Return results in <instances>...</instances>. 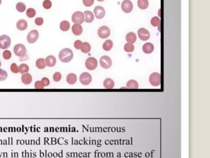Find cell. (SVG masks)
<instances>
[{"instance_id":"18","label":"cell","mask_w":210,"mask_h":158,"mask_svg":"<svg viewBox=\"0 0 210 158\" xmlns=\"http://www.w3.org/2000/svg\"><path fill=\"white\" fill-rule=\"evenodd\" d=\"M21 80L22 83L25 85H29L32 81V76L29 73H25L23 74L21 77Z\"/></svg>"},{"instance_id":"7","label":"cell","mask_w":210,"mask_h":158,"mask_svg":"<svg viewBox=\"0 0 210 158\" xmlns=\"http://www.w3.org/2000/svg\"><path fill=\"white\" fill-rule=\"evenodd\" d=\"M100 64L102 68L107 69L112 66V61L109 56H104L100 59Z\"/></svg>"},{"instance_id":"31","label":"cell","mask_w":210,"mask_h":158,"mask_svg":"<svg viewBox=\"0 0 210 158\" xmlns=\"http://www.w3.org/2000/svg\"><path fill=\"white\" fill-rule=\"evenodd\" d=\"M124 50L126 52H128V53H131V52H133L135 50V46L131 44V43H127L125 45V46H124Z\"/></svg>"},{"instance_id":"44","label":"cell","mask_w":210,"mask_h":158,"mask_svg":"<svg viewBox=\"0 0 210 158\" xmlns=\"http://www.w3.org/2000/svg\"><path fill=\"white\" fill-rule=\"evenodd\" d=\"M98 1H100V2H102V1H104V0H97Z\"/></svg>"},{"instance_id":"30","label":"cell","mask_w":210,"mask_h":158,"mask_svg":"<svg viewBox=\"0 0 210 158\" xmlns=\"http://www.w3.org/2000/svg\"><path fill=\"white\" fill-rule=\"evenodd\" d=\"M16 9L20 12H23L26 9V6L24 2H19L16 5Z\"/></svg>"},{"instance_id":"13","label":"cell","mask_w":210,"mask_h":158,"mask_svg":"<svg viewBox=\"0 0 210 158\" xmlns=\"http://www.w3.org/2000/svg\"><path fill=\"white\" fill-rule=\"evenodd\" d=\"M94 15L96 17V18L99 19H102L105 15V11L104 8L100 6H96L94 8Z\"/></svg>"},{"instance_id":"40","label":"cell","mask_w":210,"mask_h":158,"mask_svg":"<svg viewBox=\"0 0 210 158\" xmlns=\"http://www.w3.org/2000/svg\"><path fill=\"white\" fill-rule=\"evenodd\" d=\"M94 2V0H83V4L86 7L91 6Z\"/></svg>"},{"instance_id":"36","label":"cell","mask_w":210,"mask_h":158,"mask_svg":"<svg viewBox=\"0 0 210 158\" xmlns=\"http://www.w3.org/2000/svg\"><path fill=\"white\" fill-rule=\"evenodd\" d=\"M43 6L44 8L46 9H49L52 6V2L50 0H45L43 2Z\"/></svg>"},{"instance_id":"10","label":"cell","mask_w":210,"mask_h":158,"mask_svg":"<svg viewBox=\"0 0 210 158\" xmlns=\"http://www.w3.org/2000/svg\"><path fill=\"white\" fill-rule=\"evenodd\" d=\"M79 81L83 85H88L92 81V77L88 72H83L79 76Z\"/></svg>"},{"instance_id":"25","label":"cell","mask_w":210,"mask_h":158,"mask_svg":"<svg viewBox=\"0 0 210 158\" xmlns=\"http://www.w3.org/2000/svg\"><path fill=\"white\" fill-rule=\"evenodd\" d=\"M36 66L39 69H43L46 68V65L45 63V59L43 58H40L36 61Z\"/></svg>"},{"instance_id":"24","label":"cell","mask_w":210,"mask_h":158,"mask_svg":"<svg viewBox=\"0 0 210 158\" xmlns=\"http://www.w3.org/2000/svg\"><path fill=\"white\" fill-rule=\"evenodd\" d=\"M103 49L106 51H109L110 50H112V47H113V42L111 40H107L103 44Z\"/></svg>"},{"instance_id":"41","label":"cell","mask_w":210,"mask_h":158,"mask_svg":"<svg viewBox=\"0 0 210 158\" xmlns=\"http://www.w3.org/2000/svg\"><path fill=\"white\" fill-rule=\"evenodd\" d=\"M82 42L80 41V40H76L75 42L74 43V47L77 49V50H79L81 47V45H82Z\"/></svg>"},{"instance_id":"42","label":"cell","mask_w":210,"mask_h":158,"mask_svg":"<svg viewBox=\"0 0 210 158\" xmlns=\"http://www.w3.org/2000/svg\"><path fill=\"white\" fill-rule=\"evenodd\" d=\"M35 24L37 25H43V22H44V20H43V19L42 17H37L36 18V19L35 20Z\"/></svg>"},{"instance_id":"12","label":"cell","mask_w":210,"mask_h":158,"mask_svg":"<svg viewBox=\"0 0 210 158\" xmlns=\"http://www.w3.org/2000/svg\"><path fill=\"white\" fill-rule=\"evenodd\" d=\"M138 36L140 40L142 41H146L150 38V32L144 28H140L138 32Z\"/></svg>"},{"instance_id":"23","label":"cell","mask_w":210,"mask_h":158,"mask_svg":"<svg viewBox=\"0 0 210 158\" xmlns=\"http://www.w3.org/2000/svg\"><path fill=\"white\" fill-rule=\"evenodd\" d=\"M77 77L76 74L73 73H70L67 76V81L70 85H73L76 82Z\"/></svg>"},{"instance_id":"43","label":"cell","mask_w":210,"mask_h":158,"mask_svg":"<svg viewBox=\"0 0 210 158\" xmlns=\"http://www.w3.org/2000/svg\"><path fill=\"white\" fill-rule=\"evenodd\" d=\"M41 82L43 83V84L45 86H48L49 85V83H50L49 80L48 79V78H46V77H43L42 80H41Z\"/></svg>"},{"instance_id":"28","label":"cell","mask_w":210,"mask_h":158,"mask_svg":"<svg viewBox=\"0 0 210 158\" xmlns=\"http://www.w3.org/2000/svg\"><path fill=\"white\" fill-rule=\"evenodd\" d=\"M19 71L20 74H25L28 73L29 71V67L26 64H22L19 67Z\"/></svg>"},{"instance_id":"34","label":"cell","mask_w":210,"mask_h":158,"mask_svg":"<svg viewBox=\"0 0 210 158\" xmlns=\"http://www.w3.org/2000/svg\"><path fill=\"white\" fill-rule=\"evenodd\" d=\"M2 56H3V58L4 59L8 60V59H11V58L12 56V53L9 50H5V51H4V52L2 53Z\"/></svg>"},{"instance_id":"15","label":"cell","mask_w":210,"mask_h":158,"mask_svg":"<svg viewBox=\"0 0 210 158\" xmlns=\"http://www.w3.org/2000/svg\"><path fill=\"white\" fill-rule=\"evenodd\" d=\"M143 51L146 54H150L154 50V46L151 43H146L142 47Z\"/></svg>"},{"instance_id":"6","label":"cell","mask_w":210,"mask_h":158,"mask_svg":"<svg viewBox=\"0 0 210 158\" xmlns=\"http://www.w3.org/2000/svg\"><path fill=\"white\" fill-rule=\"evenodd\" d=\"M86 68L89 71H93L97 67V61L93 57L88 58L85 62Z\"/></svg>"},{"instance_id":"46","label":"cell","mask_w":210,"mask_h":158,"mask_svg":"<svg viewBox=\"0 0 210 158\" xmlns=\"http://www.w3.org/2000/svg\"><path fill=\"white\" fill-rule=\"evenodd\" d=\"M1 4V0H0V4Z\"/></svg>"},{"instance_id":"29","label":"cell","mask_w":210,"mask_h":158,"mask_svg":"<svg viewBox=\"0 0 210 158\" xmlns=\"http://www.w3.org/2000/svg\"><path fill=\"white\" fill-rule=\"evenodd\" d=\"M138 5L141 9H145L148 6V0H138Z\"/></svg>"},{"instance_id":"37","label":"cell","mask_w":210,"mask_h":158,"mask_svg":"<svg viewBox=\"0 0 210 158\" xmlns=\"http://www.w3.org/2000/svg\"><path fill=\"white\" fill-rule=\"evenodd\" d=\"M11 71L12 72L14 73V74H17L19 72V67L17 66V65L15 63H12L11 66Z\"/></svg>"},{"instance_id":"1","label":"cell","mask_w":210,"mask_h":158,"mask_svg":"<svg viewBox=\"0 0 210 158\" xmlns=\"http://www.w3.org/2000/svg\"><path fill=\"white\" fill-rule=\"evenodd\" d=\"M14 54L20 57V61H24L28 59V56H27V50L25 46L22 44H17L14 47Z\"/></svg>"},{"instance_id":"9","label":"cell","mask_w":210,"mask_h":158,"mask_svg":"<svg viewBox=\"0 0 210 158\" xmlns=\"http://www.w3.org/2000/svg\"><path fill=\"white\" fill-rule=\"evenodd\" d=\"M39 38V33L36 30H33L30 31L27 37V41L29 43H35Z\"/></svg>"},{"instance_id":"26","label":"cell","mask_w":210,"mask_h":158,"mask_svg":"<svg viewBox=\"0 0 210 158\" xmlns=\"http://www.w3.org/2000/svg\"><path fill=\"white\" fill-rule=\"evenodd\" d=\"M70 23L67 20H63L60 24V29L64 32H67L70 29Z\"/></svg>"},{"instance_id":"19","label":"cell","mask_w":210,"mask_h":158,"mask_svg":"<svg viewBox=\"0 0 210 158\" xmlns=\"http://www.w3.org/2000/svg\"><path fill=\"white\" fill-rule=\"evenodd\" d=\"M126 40L128 42V43L133 44L136 42L137 40L136 35L134 32H129L126 36Z\"/></svg>"},{"instance_id":"22","label":"cell","mask_w":210,"mask_h":158,"mask_svg":"<svg viewBox=\"0 0 210 158\" xmlns=\"http://www.w3.org/2000/svg\"><path fill=\"white\" fill-rule=\"evenodd\" d=\"M126 87L129 89H138L139 84L135 80H130L126 83Z\"/></svg>"},{"instance_id":"17","label":"cell","mask_w":210,"mask_h":158,"mask_svg":"<svg viewBox=\"0 0 210 158\" xmlns=\"http://www.w3.org/2000/svg\"><path fill=\"white\" fill-rule=\"evenodd\" d=\"M17 28L19 30H25L28 27V23L24 19H20L19 20L16 24Z\"/></svg>"},{"instance_id":"47","label":"cell","mask_w":210,"mask_h":158,"mask_svg":"<svg viewBox=\"0 0 210 158\" xmlns=\"http://www.w3.org/2000/svg\"><path fill=\"white\" fill-rule=\"evenodd\" d=\"M0 49H1V47H0Z\"/></svg>"},{"instance_id":"20","label":"cell","mask_w":210,"mask_h":158,"mask_svg":"<svg viewBox=\"0 0 210 158\" xmlns=\"http://www.w3.org/2000/svg\"><path fill=\"white\" fill-rule=\"evenodd\" d=\"M103 84H104V86L107 89H112L114 88V86H115V83L114 80L110 78L105 79Z\"/></svg>"},{"instance_id":"27","label":"cell","mask_w":210,"mask_h":158,"mask_svg":"<svg viewBox=\"0 0 210 158\" xmlns=\"http://www.w3.org/2000/svg\"><path fill=\"white\" fill-rule=\"evenodd\" d=\"M80 49L83 53H88L91 51V45L88 42H84L82 43V45Z\"/></svg>"},{"instance_id":"3","label":"cell","mask_w":210,"mask_h":158,"mask_svg":"<svg viewBox=\"0 0 210 158\" xmlns=\"http://www.w3.org/2000/svg\"><path fill=\"white\" fill-rule=\"evenodd\" d=\"M71 20L75 24H81L84 21V14L81 11H76L73 14Z\"/></svg>"},{"instance_id":"11","label":"cell","mask_w":210,"mask_h":158,"mask_svg":"<svg viewBox=\"0 0 210 158\" xmlns=\"http://www.w3.org/2000/svg\"><path fill=\"white\" fill-rule=\"evenodd\" d=\"M122 9L126 13L131 12L133 9L132 2L130 0H124L122 3Z\"/></svg>"},{"instance_id":"33","label":"cell","mask_w":210,"mask_h":158,"mask_svg":"<svg viewBox=\"0 0 210 158\" xmlns=\"http://www.w3.org/2000/svg\"><path fill=\"white\" fill-rule=\"evenodd\" d=\"M151 24L153 27H158L160 24V20L158 17H153L151 19Z\"/></svg>"},{"instance_id":"21","label":"cell","mask_w":210,"mask_h":158,"mask_svg":"<svg viewBox=\"0 0 210 158\" xmlns=\"http://www.w3.org/2000/svg\"><path fill=\"white\" fill-rule=\"evenodd\" d=\"M84 14L85 15V19H84V21L87 23H91L94 20V15L92 14V12L89 11H86L84 12Z\"/></svg>"},{"instance_id":"35","label":"cell","mask_w":210,"mask_h":158,"mask_svg":"<svg viewBox=\"0 0 210 158\" xmlns=\"http://www.w3.org/2000/svg\"><path fill=\"white\" fill-rule=\"evenodd\" d=\"M7 77V73L3 69H0V81H4Z\"/></svg>"},{"instance_id":"16","label":"cell","mask_w":210,"mask_h":158,"mask_svg":"<svg viewBox=\"0 0 210 158\" xmlns=\"http://www.w3.org/2000/svg\"><path fill=\"white\" fill-rule=\"evenodd\" d=\"M46 65L48 67H54L56 64V58L54 56H48L45 59Z\"/></svg>"},{"instance_id":"2","label":"cell","mask_w":210,"mask_h":158,"mask_svg":"<svg viewBox=\"0 0 210 158\" xmlns=\"http://www.w3.org/2000/svg\"><path fill=\"white\" fill-rule=\"evenodd\" d=\"M73 58V51L69 48H64L62 50L59 54V58L63 63H69L71 61Z\"/></svg>"},{"instance_id":"39","label":"cell","mask_w":210,"mask_h":158,"mask_svg":"<svg viewBox=\"0 0 210 158\" xmlns=\"http://www.w3.org/2000/svg\"><path fill=\"white\" fill-rule=\"evenodd\" d=\"M35 87L36 89H43L45 86L43 84V83L41 82V81H39L38 80V81H36L35 83Z\"/></svg>"},{"instance_id":"5","label":"cell","mask_w":210,"mask_h":158,"mask_svg":"<svg viewBox=\"0 0 210 158\" xmlns=\"http://www.w3.org/2000/svg\"><path fill=\"white\" fill-rule=\"evenodd\" d=\"M149 81L153 86H158L161 83V76L158 72L152 73L149 77Z\"/></svg>"},{"instance_id":"38","label":"cell","mask_w":210,"mask_h":158,"mask_svg":"<svg viewBox=\"0 0 210 158\" xmlns=\"http://www.w3.org/2000/svg\"><path fill=\"white\" fill-rule=\"evenodd\" d=\"M62 79V75L60 72H56L54 75H53V80L54 81L56 82H58L59 81Z\"/></svg>"},{"instance_id":"8","label":"cell","mask_w":210,"mask_h":158,"mask_svg":"<svg viewBox=\"0 0 210 158\" xmlns=\"http://www.w3.org/2000/svg\"><path fill=\"white\" fill-rule=\"evenodd\" d=\"M98 35L101 38H107L110 35V30L107 26H102L98 30Z\"/></svg>"},{"instance_id":"45","label":"cell","mask_w":210,"mask_h":158,"mask_svg":"<svg viewBox=\"0 0 210 158\" xmlns=\"http://www.w3.org/2000/svg\"><path fill=\"white\" fill-rule=\"evenodd\" d=\"M1 61H0V68H1Z\"/></svg>"},{"instance_id":"4","label":"cell","mask_w":210,"mask_h":158,"mask_svg":"<svg viewBox=\"0 0 210 158\" xmlns=\"http://www.w3.org/2000/svg\"><path fill=\"white\" fill-rule=\"evenodd\" d=\"M11 43V38L6 35H2L0 37V47L2 50H6L7 49Z\"/></svg>"},{"instance_id":"32","label":"cell","mask_w":210,"mask_h":158,"mask_svg":"<svg viewBox=\"0 0 210 158\" xmlns=\"http://www.w3.org/2000/svg\"><path fill=\"white\" fill-rule=\"evenodd\" d=\"M26 14L29 18H33L36 15V11L33 8H28L26 11Z\"/></svg>"},{"instance_id":"14","label":"cell","mask_w":210,"mask_h":158,"mask_svg":"<svg viewBox=\"0 0 210 158\" xmlns=\"http://www.w3.org/2000/svg\"><path fill=\"white\" fill-rule=\"evenodd\" d=\"M72 32L74 35L76 36H79L82 34L83 33V28L82 26L80 24H75L71 28Z\"/></svg>"}]
</instances>
